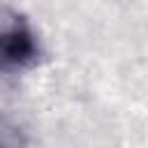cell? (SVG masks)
<instances>
[{"instance_id":"6da1fadb","label":"cell","mask_w":148,"mask_h":148,"mask_svg":"<svg viewBox=\"0 0 148 148\" xmlns=\"http://www.w3.org/2000/svg\"><path fill=\"white\" fill-rule=\"evenodd\" d=\"M39 39L28 16L12 5H0V72L14 74L35 65Z\"/></svg>"},{"instance_id":"7a4b0ae2","label":"cell","mask_w":148,"mask_h":148,"mask_svg":"<svg viewBox=\"0 0 148 148\" xmlns=\"http://www.w3.org/2000/svg\"><path fill=\"white\" fill-rule=\"evenodd\" d=\"M0 148H28L23 127L5 113H0Z\"/></svg>"}]
</instances>
